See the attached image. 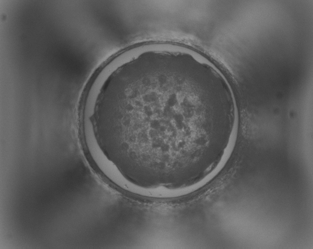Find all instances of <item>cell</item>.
Instances as JSON below:
<instances>
[{
    "label": "cell",
    "instance_id": "obj_1",
    "mask_svg": "<svg viewBox=\"0 0 313 249\" xmlns=\"http://www.w3.org/2000/svg\"><path fill=\"white\" fill-rule=\"evenodd\" d=\"M188 81L187 66L166 55L122 61L107 69L82 122L102 164L119 175L156 179L185 169L210 124L193 112L196 96Z\"/></svg>",
    "mask_w": 313,
    "mask_h": 249
}]
</instances>
